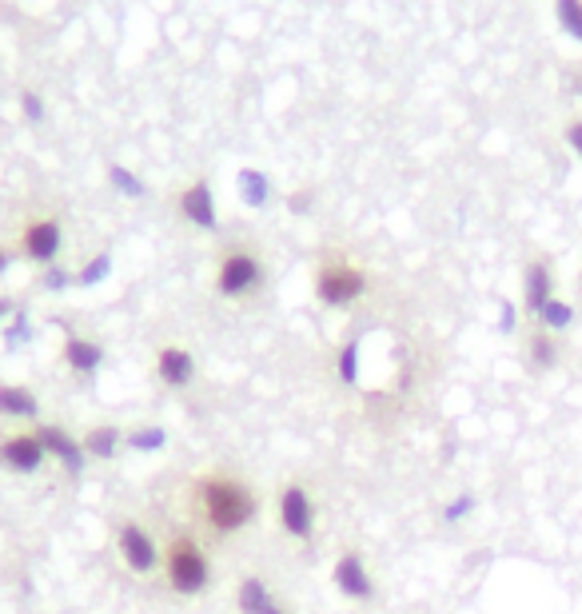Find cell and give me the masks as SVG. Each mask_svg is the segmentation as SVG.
Returning <instances> with one entry per match:
<instances>
[{
	"mask_svg": "<svg viewBox=\"0 0 582 614\" xmlns=\"http://www.w3.org/2000/svg\"><path fill=\"white\" fill-rule=\"evenodd\" d=\"M176 208H180L184 224H192V228H200V232H216V224H220V216H216V196H212V184H208V180H192V184L180 192Z\"/></svg>",
	"mask_w": 582,
	"mask_h": 614,
	"instance_id": "cell-13",
	"label": "cell"
},
{
	"mask_svg": "<svg viewBox=\"0 0 582 614\" xmlns=\"http://www.w3.org/2000/svg\"><path fill=\"white\" fill-rule=\"evenodd\" d=\"M555 16H559L563 32H571L575 40H582V0H555Z\"/></svg>",
	"mask_w": 582,
	"mask_h": 614,
	"instance_id": "cell-23",
	"label": "cell"
},
{
	"mask_svg": "<svg viewBox=\"0 0 582 614\" xmlns=\"http://www.w3.org/2000/svg\"><path fill=\"white\" fill-rule=\"evenodd\" d=\"M112 551L132 579H156L164 563V543L140 515H124L112 527Z\"/></svg>",
	"mask_w": 582,
	"mask_h": 614,
	"instance_id": "cell-4",
	"label": "cell"
},
{
	"mask_svg": "<svg viewBox=\"0 0 582 614\" xmlns=\"http://www.w3.org/2000/svg\"><path fill=\"white\" fill-rule=\"evenodd\" d=\"M236 184H240V200H244L248 208H264V204L272 200V180H268V172L244 168V172L236 176Z\"/></svg>",
	"mask_w": 582,
	"mask_h": 614,
	"instance_id": "cell-20",
	"label": "cell"
},
{
	"mask_svg": "<svg viewBox=\"0 0 582 614\" xmlns=\"http://www.w3.org/2000/svg\"><path fill=\"white\" fill-rule=\"evenodd\" d=\"M28 331H32V319H28V311L16 307V311L8 315V323H4V343H8V347H20V343L28 339Z\"/></svg>",
	"mask_w": 582,
	"mask_h": 614,
	"instance_id": "cell-25",
	"label": "cell"
},
{
	"mask_svg": "<svg viewBox=\"0 0 582 614\" xmlns=\"http://www.w3.org/2000/svg\"><path fill=\"white\" fill-rule=\"evenodd\" d=\"M20 112H24V120L40 124V120H44V104H40V96H36V92H24V96H20Z\"/></svg>",
	"mask_w": 582,
	"mask_h": 614,
	"instance_id": "cell-28",
	"label": "cell"
},
{
	"mask_svg": "<svg viewBox=\"0 0 582 614\" xmlns=\"http://www.w3.org/2000/svg\"><path fill=\"white\" fill-rule=\"evenodd\" d=\"M152 379H156L164 391H176V395L192 391L196 379H200V359H196V351L184 347V343H160V347L152 351Z\"/></svg>",
	"mask_w": 582,
	"mask_h": 614,
	"instance_id": "cell-8",
	"label": "cell"
},
{
	"mask_svg": "<svg viewBox=\"0 0 582 614\" xmlns=\"http://www.w3.org/2000/svg\"><path fill=\"white\" fill-rule=\"evenodd\" d=\"M12 311H16V304H12V300H4V296H0V327H4V323H8V315H12Z\"/></svg>",
	"mask_w": 582,
	"mask_h": 614,
	"instance_id": "cell-32",
	"label": "cell"
},
{
	"mask_svg": "<svg viewBox=\"0 0 582 614\" xmlns=\"http://www.w3.org/2000/svg\"><path fill=\"white\" fill-rule=\"evenodd\" d=\"M108 184L120 192V196H132V200H140L148 188H144V180L132 172V168H124V164H108Z\"/></svg>",
	"mask_w": 582,
	"mask_h": 614,
	"instance_id": "cell-22",
	"label": "cell"
},
{
	"mask_svg": "<svg viewBox=\"0 0 582 614\" xmlns=\"http://www.w3.org/2000/svg\"><path fill=\"white\" fill-rule=\"evenodd\" d=\"M567 144L582 156V120H571V128H567Z\"/></svg>",
	"mask_w": 582,
	"mask_h": 614,
	"instance_id": "cell-30",
	"label": "cell"
},
{
	"mask_svg": "<svg viewBox=\"0 0 582 614\" xmlns=\"http://www.w3.org/2000/svg\"><path fill=\"white\" fill-rule=\"evenodd\" d=\"M40 284H44L48 292H64V288H72V284H76V276H68V268H60V264H52V268H44V276H40Z\"/></svg>",
	"mask_w": 582,
	"mask_h": 614,
	"instance_id": "cell-27",
	"label": "cell"
},
{
	"mask_svg": "<svg viewBox=\"0 0 582 614\" xmlns=\"http://www.w3.org/2000/svg\"><path fill=\"white\" fill-rule=\"evenodd\" d=\"M475 507H479V499L463 491V495H455V499L443 507V523H447V527H455V523H463V519H467Z\"/></svg>",
	"mask_w": 582,
	"mask_h": 614,
	"instance_id": "cell-26",
	"label": "cell"
},
{
	"mask_svg": "<svg viewBox=\"0 0 582 614\" xmlns=\"http://www.w3.org/2000/svg\"><path fill=\"white\" fill-rule=\"evenodd\" d=\"M32 431H36V439H40L48 463H56L64 475L80 479V475L88 471V455H84V447H80V431H68L64 423H52V419L32 423Z\"/></svg>",
	"mask_w": 582,
	"mask_h": 614,
	"instance_id": "cell-10",
	"label": "cell"
},
{
	"mask_svg": "<svg viewBox=\"0 0 582 614\" xmlns=\"http://www.w3.org/2000/svg\"><path fill=\"white\" fill-rule=\"evenodd\" d=\"M188 511L212 539H236L264 515V495L232 467H208L188 479Z\"/></svg>",
	"mask_w": 582,
	"mask_h": 614,
	"instance_id": "cell-1",
	"label": "cell"
},
{
	"mask_svg": "<svg viewBox=\"0 0 582 614\" xmlns=\"http://www.w3.org/2000/svg\"><path fill=\"white\" fill-rule=\"evenodd\" d=\"M0 419L32 427L40 423V395L28 383H0Z\"/></svg>",
	"mask_w": 582,
	"mask_h": 614,
	"instance_id": "cell-15",
	"label": "cell"
},
{
	"mask_svg": "<svg viewBox=\"0 0 582 614\" xmlns=\"http://www.w3.org/2000/svg\"><path fill=\"white\" fill-rule=\"evenodd\" d=\"M160 575H164V587L176 599H204L212 591V583H216V563H212V551L204 547V539L196 531L176 527L164 539Z\"/></svg>",
	"mask_w": 582,
	"mask_h": 614,
	"instance_id": "cell-2",
	"label": "cell"
},
{
	"mask_svg": "<svg viewBox=\"0 0 582 614\" xmlns=\"http://www.w3.org/2000/svg\"><path fill=\"white\" fill-rule=\"evenodd\" d=\"M331 587H335L339 599L359 603V607H367V603L379 599L375 571H371V563H367V555H363L359 547H343V551L331 559Z\"/></svg>",
	"mask_w": 582,
	"mask_h": 614,
	"instance_id": "cell-7",
	"label": "cell"
},
{
	"mask_svg": "<svg viewBox=\"0 0 582 614\" xmlns=\"http://www.w3.org/2000/svg\"><path fill=\"white\" fill-rule=\"evenodd\" d=\"M559 359H563V339L555 335V331H547V327H531L527 331V343H523V363L535 371V375H547V371H555L559 367Z\"/></svg>",
	"mask_w": 582,
	"mask_h": 614,
	"instance_id": "cell-16",
	"label": "cell"
},
{
	"mask_svg": "<svg viewBox=\"0 0 582 614\" xmlns=\"http://www.w3.org/2000/svg\"><path fill=\"white\" fill-rule=\"evenodd\" d=\"M499 331H503V335H511V331H515V307L507 304V300L499 304Z\"/></svg>",
	"mask_w": 582,
	"mask_h": 614,
	"instance_id": "cell-29",
	"label": "cell"
},
{
	"mask_svg": "<svg viewBox=\"0 0 582 614\" xmlns=\"http://www.w3.org/2000/svg\"><path fill=\"white\" fill-rule=\"evenodd\" d=\"M80 447L88 455V463H116L124 455V427L112 423V419H100V423H88L80 431Z\"/></svg>",
	"mask_w": 582,
	"mask_h": 614,
	"instance_id": "cell-14",
	"label": "cell"
},
{
	"mask_svg": "<svg viewBox=\"0 0 582 614\" xmlns=\"http://www.w3.org/2000/svg\"><path fill=\"white\" fill-rule=\"evenodd\" d=\"M236 611L240 614H280L284 603L276 599L272 583L260 575H240L236 579Z\"/></svg>",
	"mask_w": 582,
	"mask_h": 614,
	"instance_id": "cell-18",
	"label": "cell"
},
{
	"mask_svg": "<svg viewBox=\"0 0 582 614\" xmlns=\"http://www.w3.org/2000/svg\"><path fill=\"white\" fill-rule=\"evenodd\" d=\"M268 284V264L260 256V248L252 244H228L220 256H216V268H212V292L228 304H248L264 292Z\"/></svg>",
	"mask_w": 582,
	"mask_h": 614,
	"instance_id": "cell-3",
	"label": "cell"
},
{
	"mask_svg": "<svg viewBox=\"0 0 582 614\" xmlns=\"http://www.w3.org/2000/svg\"><path fill=\"white\" fill-rule=\"evenodd\" d=\"M311 292L323 307L343 311V307H355L371 292V276H367L363 264H355L347 256H327L311 272Z\"/></svg>",
	"mask_w": 582,
	"mask_h": 614,
	"instance_id": "cell-5",
	"label": "cell"
},
{
	"mask_svg": "<svg viewBox=\"0 0 582 614\" xmlns=\"http://www.w3.org/2000/svg\"><path fill=\"white\" fill-rule=\"evenodd\" d=\"M64 248V224L60 216H32L24 228H20V240H16V256L36 264V268H52L56 256Z\"/></svg>",
	"mask_w": 582,
	"mask_h": 614,
	"instance_id": "cell-9",
	"label": "cell"
},
{
	"mask_svg": "<svg viewBox=\"0 0 582 614\" xmlns=\"http://www.w3.org/2000/svg\"><path fill=\"white\" fill-rule=\"evenodd\" d=\"M288 204H291V212H307V204H311V196H307V192H299V196H291Z\"/></svg>",
	"mask_w": 582,
	"mask_h": 614,
	"instance_id": "cell-31",
	"label": "cell"
},
{
	"mask_svg": "<svg viewBox=\"0 0 582 614\" xmlns=\"http://www.w3.org/2000/svg\"><path fill=\"white\" fill-rule=\"evenodd\" d=\"M575 88H579V92H582V80H575Z\"/></svg>",
	"mask_w": 582,
	"mask_h": 614,
	"instance_id": "cell-34",
	"label": "cell"
},
{
	"mask_svg": "<svg viewBox=\"0 0 582 614\" xmlns=\"http://www.w3.org/2000/svg\"><path fill=\"white\" fill-rule=\"evenodd\" d=\"M276 523H280V535L307 547L319 531V499H315V487L307 479H284L276 487Z\"/></svg>",
	"mask_w": 582,
	"mask_h": 614,
	"instance_id": "cell-6",
	"label": "cell"
},
{
	"mask_svg": "<svg viewBox=\"0 0 582 614\" xmlns=\"http://www.w3.org/2000/svg\"><path fill=\"white\" fill-rule=\"evenodd\" d=\"M12 260H16V256H12L8 248H0V272H8V268H12Z\"/></svg>",
	"mask_w": 582,
	"mask_h": 614,
	"instance_id": "cell-33",
	"label": "cell"
},
{
	"mask_svg": "<svg viewBox=\"0 0 582 614\" xmlns=\"http://www.w3.org/2000/svg\"><path fill=\"white\" fill-rule=\"evenodd\" d=\"M164 447H168V427L164 423H132V427H124V451L160 455Z\"/></svg>",
	"mask_w": 582,
	"mask_h": 614,
	"instance_id": "cell-19",
	"label": "cell"
},
{
	"mask_svg": "<svg viewBox=\"0 0 582 614\" xmlns=\"http://www.w3.org/2000/svg\"><path fill=\"white\" fill-rule=\"evenodd\" d=\"M535 323H539V327H547V331H555V335H563V331L575 323V307L567 304V300H559V296H555L551 304H547L543 311H539V315H535Z\"/></svg>",
	"mask_w": 582,
	"mask_h": 614,
	"instance_id": "cell-21",
	"label": "cell"
},
{
	"mask_svg": "<svg viewBox=\"0 0 582 614\" xmlns=\"http://www.w3.org/2000/svg\"><path fill=\"white\" fill-rule=\"evenodd\" d=\"M60 367L72 375V379H96L100 375V367H104V359H108V351H104V343L100 339H92V335H84V331H64L60 335Z\"/></svg>",
	"mask_w": 582,
	"mask_h": 614,
	"instance_id": "cell-12",
	"label": "cell"
},
{
	"mask_svg": "<svg viewBox=\"0 0 582 614\" xmlns=\"http://www.w3.org/2000/svg\"><path fill=\"white\" fill-rule=\"evenodd\" d=\"M551 300H555V272H551V260H531V264L523 268V311H527V315H539Z\"/></svg>",
	"mask_w": 582,
	"mask_h": 614,
	"instance_id": "cell-17",
	"label": "cell"
},
{
	"mask_svg": "<svg viewBox=\"0 0 582 614\" xmlns=\"http://www.w3.org/2000/svg\"><path fill=\"white\" fill-rule=\"evenodd\" d=\"M108 272H112V256H108V252H100L96 260H88V264L80 268L76 284H80V288H92V284H100V280H104Z\"/></svg>",
	"mask_w": 582,
	"mask_h": 614,
	"instance_id": "cell-24",
	"label": "cell"
},
{
	"mask_svg": "<svg viewBox=\"0 0 582 614\" xmlns=\"http://www.w3.org/2000/svg\"><path fill=\"white\" fill-rule=\"evenodd\" d=\"M48 467V455L32 427H8L0 431V471L8 475H40Z\"/></svg>",
	"mask_w": 582,
	"mask_h": 614,
	"instance_id": "cell-11",
	"label": "cell"
}]
</instances>
